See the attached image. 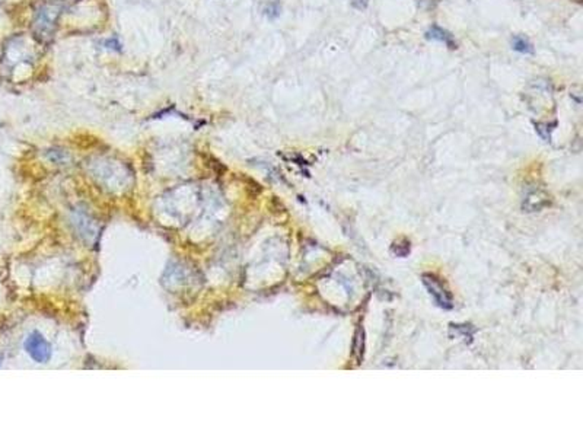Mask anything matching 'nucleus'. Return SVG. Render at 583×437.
Here are the masks:
<instances>
[{
  "label": "nucleus",
  "instance_id": "nucleus-2",
  "mask_svg": "<svg viewBox=\"0 0 583 437\" xmlns=\"http://www.w3.org/2000/svg\"><path fill=\"white\" fill-rule=\"evenodd\" d=\"M421 278H423V284L429 290V293L436 302L437 306H441L443 309L454 308V299H452L451 291L445 287V284L441 282L439 277L426 273L421 276Z\"/></svg>",
  "mask_w": 583,
  "mask_h": 437
},
{
  "label": "nucleus",
  "instance_id": "nucleus-1",
  "mask_svg": "<svg viewBox=\"0 0 583 437\" xmlns=\"http://www.w3.org/2000/svg\"><path fill=\"white\" fill-rule=\"evenodd\" d=\"M63 6L60 3H44L34 18V34L40 43H48L54 35L57 19Z\"/></svg>",
  "mask_w": 583,
  "mask_h": 437
},
{
  "label": "nucleus",
  "instance_id": "nucleus-6",
  "mask_svg": "<svg viewBox=\"0 0 583 437\" xmlns=\"http://www.w3.org/2000/svg\"><path fill=\"white\" fill-rule=\"evenodd\" d=\"M363 348H364V338H363V330L362 328H358L356 335H355V344H353V353L356 356L358 363L362 361L363 359Z\"/></svg>",
  "mask_w": 583,
  "mask_h": 437
},
{
  "label": "nucleus",
  "instance_id": "nucleus-7",
  "mask_svg": "<svg viewBox=\"0 0 583 437\" xmlns=\"http://www.w3.org/2000/svg\"><path fill=\"white\" fill-rule=\"evenodd\" d=\"M264 14L269 16V18H277L278 15H280V5H278L277 2H273V3H269L265 6V9H264Z\"/></svg>",
  "mask_w": 583,
  "mask_h": 437
},
{
  "label": "nucleus",
  "instance_id": "nucleus-8",
  "mask_svg": "<svg viewBox=\"0 0 583 437\" xmlns=\"http://www.w3.org/2000/svg\"><path fill=\"white\" fill-rule=\"evenodd\" d=\"M353 2H355V5H356L359 9H363L364 6H366V2H368V0H353Z\"/></svg>",
  "mask_w": 583,
  "mask_h": 437
},
{
  "label": "nucleus",
  "instance_id": "nucleus-3",
  "mask_svg": "<svg viewBox=\"0 0 583 437\" xmlns=\"http://www.w3.org/2000/svg\"><path fill=\"white\" fill-rule=\"evenodd\" d=\"M25 350L28 355L38 363H45L52 357V347L48 344L44 337L38 333L31 334L25 341Z\"/></svg>",
  "mask_w": 583,
  "mask_h": 437
},
{
  "label": "nucleus",
  "instance_id": "nucleus-4",
  "mask_svg": "<svg viewBox=\"0 0 583 437\" xmlns=\"http://www.w3.org/2000/svg\"><path fill=\"white\" fill-rule=\"evenodd\" d=\"M426 38L443 43L449 48H452V50H454V48H456V43L454 40V35L451 32H448L446 30H443L441 27H437V25H433L432 28H429V31L426 32Z\"/></svg>",
  "mask_w": 583,
  "mask_h": 437
},
{
  "label": "nucleus",
  "instance_id": "nucleus-5",
  "mask_svg": "<svg viewBox=\"0 0 583 437\" xmlns=\"http://www.w3.org/2000/svg\"><path fill=\"white\" fill-rule=\"evenodd\" d=\"M512 48H514L515 52H518L520 54H534V47H532V44L529 43L528 38H525V36H522V35L514 36Z\"/></svg>",
  "mask_w": 583,
  "mask_h": 437
}]
</instances>
